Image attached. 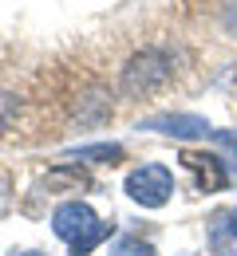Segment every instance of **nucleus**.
<instances>
[{
	"mask_svg": "<svg viewBox=\"0 0 237 256\" xmlns=\"http://www.w3.org/2000/svg\"><path fill=\"white\" fill-rule=\"evenodd\" d=\"M52 232H56L60 240H68L71 256H83L107 236V224L95 217V209H91L87 201H64V205H56V213H52Z\"/></svg>",
	"mask_w": 237,
	"mask_h": 256,
	"instance_id": "f257e3e1",
	"label": "nucleus"
},
{
	"mask_svg": "<svg viewBox=\"0 0 237 256\" xmlns=\"http://www.w3.org/2000/svg\"><path fill=\"white\" fill-rule=\"evenodd\" d=\"M174 75V64L162 48H142L138 56L127 60V67L119 71V91L127 98H142V95H154L162 91Z\"/></svg>",
	"mask_w": 237,
	"mask_h": 256,
	"instance_id": "f03ea898",
	"label": "nucleus"
},
{
	"mask_svg": "<svg viewBox=\"0 0 237 256\" xmlns=\"http://www.w3.org/2000/svg\"><path fill=\"white\" fill-rule=\"evenodd\" d=\"M127 197L142 205V209H162L170 197H174V174H170V166L162 162H146V166H138L127 174Z\"/></svg>",
	"mask_w": 237,
	"mask_h": 256,
	"instance_id": "7ed1b4c3",
	"label": "nucleus"
},
{
	"mask_svg": "<svg viewBox=\"0 0 237 256\" xmlns=\"http://www.w3.org/2000/svg\"><path fill=\"white\" fill-rule=\"evenodd\" d=\"M182 166L190 170V174H198V190L205 193H217L229 186V170H225V162L213 158V154H198V150H182Z\"/></svg>",
	"mask_w": 237,
	"mask_h": 256,
	"instance_id": "20e7f679",
	"label": "nucleus"
},
{
	"mask_svg": "<svg viewBox=\"0 0 237 256\" xmlns=\"http://www.w3.org/2000/svg\"><path fill=\"white\" fill-rule=\"evenodd\" d=\"M138 130H158L170 138H209V122L198 114H154V118L138 122Z\"/></svg>",
	"mask_w": 237,
	"mask_h": 256,
	"instance_id": "39448f33",
	"label": "nucleus"
},
{
	"mask_svg": "<svg viewBox=\"0 0 237 256\" xmlns=\"http://www.w3.org/2000/svg\"><path fill=\"white\" fill-rule=\"evenodd\" d=\"M71 158H79V162H119L123 158V146H75Z\"/></svg>",
	"mask_w": 237,
	"mask_h": 256,
	"instance_id": "423d86ee",
	"label": "nucleus"
},
{
	"mask_svg": "<svg viewBox=\"0 0 237 256\" xmlns=\"http://www.w3.org/2000/svg\"><path fill=\"white\" fill-rule=\"evenodd\" d=\"M217 20L225 36H237V0H217Z\"/></svg>",
	"mask_w": 237,
	"mask_h": 256,
	"instance_id": "0eeeda50",
	"label": "nucleus"
},
{
	"mask_svg": "<svg viewBox=\"0 0 237 256\" xmlns=\"http://www.w3.org/2000/svg\"><path fill=\"white\" fill-rule=\"evenodd\" d=\"M111 256H154V248L142 244V240H135V236H123V240L111 248Z\"/></svg>",
	"mask_w": 237,
	"mask_h": 256,
	"instance_id": "6e6552de",
	"label": "nucleus"
},
{
	"mask_svg": "<svg viewBox=\"0 0 237 256\" xmlns=\"http://www.w3.org/2000/svg\"><path fill=\"white\" fill-rule=\"evenodd\" d=\"M225 221H229V224H225V228H229V236H237V209L229 213V217H225Z\"/></svg>",
	"mask_w": 237,
	"mask_h": 256,
	"instance_id": "1a4fd4ad",
	"label": "nucleus"
},
{
	"mask_svg": "<svg viewBox=\"0 0 237 256\" xmlns=\"http://www.w3.org/2000/svg\"><path fill=\"white\" fill-rule=\"evenodd\" d=\"M16 256H44V252H16Z\"/></svg>",
	"mask_w": 237,
	"mask_h": 256,
	"instance_id": "9d476101",
	"label": "nucleus"
}]
</instances>
